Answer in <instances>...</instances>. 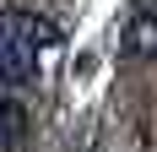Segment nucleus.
Instances as JSON below:
<instances>
[{"label":"nucleus","mask_w":157,"mask_h":152,"mask_svg":"<svg viewBox=\"0 0 157 152\" xmlns=\"http://www.w3.org/2000/svg\"><path fill=\"white\" fill-rule=\"evenodd\" d=\"M22 130H27V114H22V103L6 98V103H0V141H16Z\"/></svg>","instance_id":"20e7f679"},{"label":"nucleus","mask_w":157,"mask_h":152,"mask_svg":"<svg viewBox=\"0 0 157 152\" xmlns=\"http://www.w3.org/2000/svg\"><path fill=\"white\" fill-rule=\"evenodd\" d=\"M33 76H38V49H27V44H16V38L0 33V82L6 87H22Z\"/></svg>","instance_id":"f03ea898"},{"label":"nucleus","mask_w":157,"mask_h":152,"mask_svg":"<svg viewBox=\"0 0 157 152\" xmlns=\"http://www.w3.org/2000/svg\"><path fill=\"white\" fill-rule=\"evenodd\" d=\"M0 33L27 44V49H54L60 44V22L44 16V11H0Z\"/></svg>","instance_id":"f257e3e1"},{"label":"nucleus","mask_w":157,"mask_h":152,"mask_svg":"<svg viewBox=\"0 0 157 152\" xmlns=\"http://www.w3.org/2000/svg\"><path fill=\"white\" fill-rule=\"evenodd\" d=\"M119 49H125L130 60H152L157 54V16L152 11H136L125 22V33H119Z\"/></svg>","instance_id":"7ed1b4c3"}]
</instances>
